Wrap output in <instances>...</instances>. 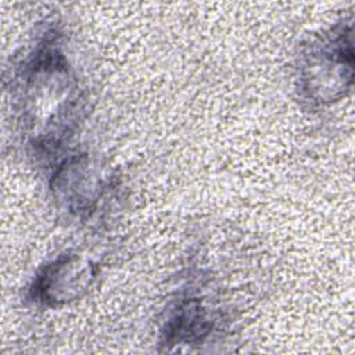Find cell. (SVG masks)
I'll return each mask as SVG.
<instances>
[{"mask_svg": "<svg viewBox=\"0 0 355 355\" xmlns=\"http://www.w3.org/2000/svg\"><path fill=\"white\" fill-rule=\"evenodd\" d=\"M90 276V266L87 263H83L73 255L64 257L43 270L36 288L40 291L43 301L44 298L46 301H65L71 298L69 291H73L76 295V291L83 288L85 282H87Z\"/></svg>", "mask_w": 355, "mask_h": 355, "instance_id": "1", "label": "cell"}]
</instances>
